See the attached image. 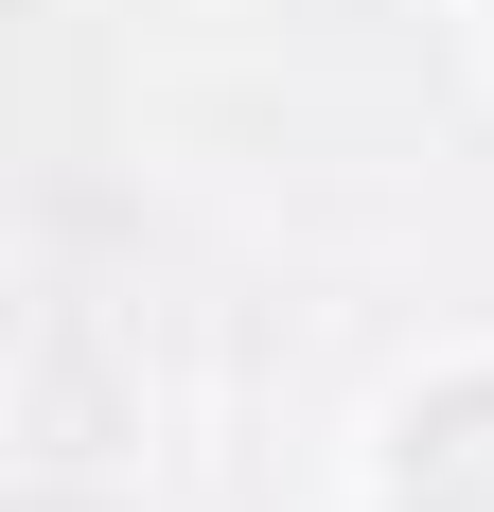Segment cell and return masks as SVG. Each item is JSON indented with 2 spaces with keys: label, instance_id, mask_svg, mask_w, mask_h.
Instances as JSON below:
<instances>
[{
  "label": "cell",
  "instance_id": "6da1fadb",
  "mask_svg": "<svg viewBox=\"0 0 494 512\" xmlns=\"http://www.w3.org/2000/svg\"><path fill=\"white\" fill-rule=\"evenodd\" d=\"M389 512H494V371H459V389H424V407H406Z\"/></svg>",
  "mask_w": 494,
  "mask_h": 512
}]
</instances>
